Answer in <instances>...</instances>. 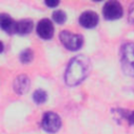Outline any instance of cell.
<instances>
[{"label":"cell","mask_w":134,"mask_h":134,"mask_svg":"<svg viewBox=\"0 0 134 134\" xmlns=\"http://www.w3.org/2000/svg\"><path fill=\"white\" fill-rule=\"evenodd\" d=\"M90 70V61L87 57L79 54L70 60L65 72V82L69 86L79 85L85 80Z\"/></svg>","instance_id":"6da1fadb"},{"label":"cell","mask_w":134,"mask_h":134,"mask_svg":"<svg viewBox=\"0 0 134 134\" xmlns=\"http://www.w3.org/2000/svg\"><path fill=\"white\" fill-rule=\"evenodd\" d=\"M120 63L126 74L134 76V43L127 42L120 48Z\"/></svg>","instance_id":"7a4b0ae2"},{"label":"cell","mask_w":134,"mask_h":134,"mask_svg":"<svg viewBox=\"0 0 134 134\" xmlns=\"http://www.w3.org/2000/svg\"><path fill=\"white\" fill-rule=\"evenodd\" d=\"M60 40L62 44L71 51L81 48V46L83 45V37L81 35L73 34L67 30H63L60 34Z\"/></svg>","instance_id":"3957f363"},{"label":"cell","mask_w":134,"mask_h":134,"mask_svg":"<svg viewBox=\"0 0 134 134\" xmlns=\"http://www.w3.org/2000/svg\"><path fill=\"white\" fill-rule=\"evenodd\" d=\"M42 128L48 133H55L61 127V118L54 112H46L42 117Z\"/></svg>","instance_id":"277c9868"},{"label":"cell","mask_w":134,"mask_h":134,"mask_svg":"<svg viewBox=\"0 0 134 134\" xmlns=\"http://www.w3.org/2000/svg\"><path fill=\"white\" fill-rule=\"evenodd\" d=\"M103 15L108 20H115L119 19L122 16V6L118 1H108L104 5Z\"/></svg>","instance_id":"5b68a950"},{"label":"cell","mask_w":134,"mask_h":134,"mask_svg":"<svg viewBox=\"0 0 134 134\" xmlns=\"http://www.w3.org/2000/svg\"><path fill=\"white\" fill-rule=\"evenodd\" d=\"M53 31H54V28L49 19H42L37 25V32L42 39L48 40L52 38Z\"/></svg>","instance_id":"8992f818"},{"label":"cell","mask_w":134,"mask_h":134,"mask_svg":"<svg viewBox=\"0 0 134 134\" xmlns=\"http://www.w3.org/2000/svg\"><path fill=\"white\" fill-rule=\"evenodd\" d=\"M79 21H80V24L83 27L92 28V27H95L97 25V23H98V16L94 12L87 10V12H84L80 16Z\"/></svg>","instance_id":"52a82bcc"},{"label":"cell","mask_w":134,"mask_h":134,"mask_svg":"<svg viewBox=\"0 0 134 134\" xmlns=\"http://www.w3.org/2000/svg\"><path fill=\"white\" fill-rule=\"evenodd\" d=\"M0 25H1V28L5 32H7L9 35L16 34L17 22H15L8 15H5V14L0 15Z\"/></svg>","instance_id":"ba28073f"},{"label":"cell","mask_w":134,"mask_h":134,"mask_svg":"<svg viewBox=\"0 0 134 134\" xmlns=\"http://www.w3.org/2000/svg\"><path fill=\"white\" fill-rule=\"evenodd\" d=\"M14 89L18 94H23L29 89V79L25 74L19 75L14 82Z\"/></svg>","instance_id":"9c48e42d"},{"label":"cell","mask_w":134,"mask_h":134,"mask_svg":"<svg viewBox=\"0 0 134 134\" xmlns=\"http://www.w3.org/2000/svg\"><path fill=\"white\" fill-rule=\"evenodd\" d=\"M34 22L29 19H23L17 22L16 34L18 35H27L32 30Z\"/></svg>","instance_id":"30bf717a"},{"label":"cell","mask_w":134,"mask_h":134,"mask_svg":"<svg viewBox=\"0 0 134 134\" xmlns=\"http://www.w3.org/2000/svg\"><path fill=\"white\" fill-rule=\"evenodd\" d=\"M32 99H34V102L37 103V104H43V103H45V100L47 99V93H46L44 90H42V89H38V90H36V91L34 92V94H32Z\"/></svg>","instance_id":"8fae6325"},{"label":"cell","mask_w":134,"mask_h":134,"mask_svg":"<svg viewBox=\"0 0 134 134\" xmlns=\"http://www.w3.org/2000/svg\"><path fill=\"white\" fill-rule=\"evenodd\" d=\"M32 58H34V53H32V51H31L29 48L24 49V50L21 52V54H20V61H21L22 63H24V64H27V63L31 62Z\"/></svg>","instance_id":"7c38bea8"},{"label":"cell","mask_w":134,"mask_h":134,"mask_svg":"<svg viewBox=\"0 0 134 134\" xmlns=\"http://www.w3.org/2000/svg\"><path fill=\"white\" fill-rule=\"evenodd\" d=\"M66 18H67L66 14H65L63 10H61V9L54 10L53 14H52V19H53L57 23H59V24H63V23L66 21Z\"/></svg>","instance_id":"4fadbf2b"},{"label":"cell","mask_w":134,"mask_h":134,"mask_svg":"<svg viewBox=\"0 0 134 134\" xmlns=\"http://www.w3.org/2000/svg\"><path fill=\"white\" fill-rule=\"evenodd\" d=\"M129 19H130L131 23L134 24V3L130 6V9H129Z\"/></svg>","instance_id":"5bb4252c"},{"label":"cell","mask_w":134,"mask_h":134,"mask_svg":"<svg viewBox=\"0 0 134 134\" xmlns=\"http://www.w3.org/2000/svg\"><path fill=\"white\" fill-rule=\"evenodd\" d=\"M126 118L129 121V124L134 125V112H131L129 114H126Z\"/></svg>","instance_id":"9a60e30c"},{"label":"cell","mask_w":134,"mask_h":134,"mask_svg":"<svg viewBox=\"0 0 134 134\" xmlns=\"http://www.w3.org/2000/svg\"><path fill=\"white\" fill-rule=\"evenodd\" d=\"M59 3H60V2L57 1V0H55V1H51V0H50V1H45V4H46L48 7H55L57 5H59Z\"/></svg>","instance_id":"2e32d148"}]
</instances>
